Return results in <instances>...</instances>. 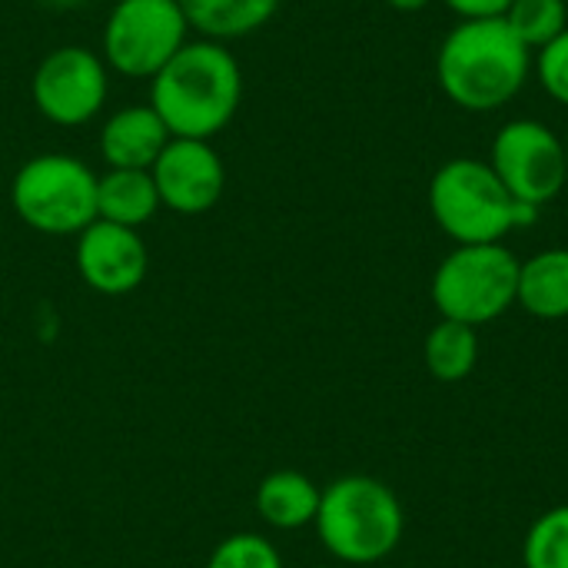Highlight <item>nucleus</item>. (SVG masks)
Returning a JSON list of instances; mask_svg holds the SVG:
<instances>
[{
	"label": "nucleus",
	"mask_w": 568,
	"mask_h": 568,
	"mask_svg": "<svg viewBox=\"0 0 568 568\" xmlns=\"http://www.w3.org/2000/svg\"><path fill=\"white\" fill-rule=\"evenodd\" d=\"M170 136L213 140L223 133L243 103V67L226 43L186 40L183 50L150 80L146 100Z\"/></svg>",
	"instance_id": "f257e3e1"
},
{
	"label": "nucleus",
	"mask_w": 568,
	"mask_h": 568,
	"mask_svg": "<svg viewBox=\"0 0 568 568\" xmlns=\"http://www.w3.org/2000/svg\"><path fill=\"white\" fill-rule=\"evenodd\" d=\"M532 50L496 20H459L436 53L439 90L469 113H493L519 97L532 73Z\"/></svg>",
	"instance_id": "f03ea898"
},
{
	"label": "nucleus",
	"mask_w": 568,
	"mask_h": 568,
	"mask_svg": "<svg viewBox=\"0 0 568 568\" xmlns=\"http://www.w3.org/2000/svg\"><path fill=\"white\" fill-rule=\"evenodd\" d=\"M429 213L456 246L503 243L513 230L539 220V210L513 200L489 160L476 156H453L433 173Z\"/></svg>",
	"instance_id": "7ed1b4c3"
},
{
	"label": "nucleus",
	"mask_w": 568,
	"mask_h": 568,
	"mask_svg": "<svg viewBox=\"0 0 568 568\" xmlns=\"http://www.w3.org/2000/svg\"><path fill=\"white\" fill-rule=\"evenodd\" d=\"M316 536L323 549L346 566H376L389 559L406 532L399 496L373 476H339L320 496Z\"/></svg>",
	"instance_id": "20e7f679"
},
{
	"label": "nucleus",
	"mask_w": 568,
	"mask_h": 568,
	"mask_svg": "<svg viewBox=\"0 0 568 568\" xmlns=\"http://www.w3.org/2000/svg\"><path fill=\"white\" fill-rule=\"evenodd\" d=\"M97 180L73 153H37L13 173L10 206L43 236H80L97 220Z\"/></svg>",
	"instance_id": "39448f33"
},
{
	"label": "nucleus",
	"mask_w": 568,
	"mask_h": 568,
	"mask_svg": "<svg viewBox=\"0 0 568 568\" xmlns=\"http://www.w3.org/2000/svg\"><path fill=\"white\" fill-rule=\"evenodd\" d=\"M429 293L439 320H456L473 329L496 323L516 306L519 256L506 243L456 246L436 266Z\"/></svg>",
	"instance_id": "423d86ee"
},
{
	"label": "nucleus",
	"mask_w": 568,
	"mask_h": 568,
	"mask_svg": "<svg viewBox=\"0 0 568 568\" xmlns=\"http://www.w3.org/2000/svg\"><path fill=\"white\" fill-rule=\"evenodd\" d=\"M190 40V23L176 0H116L106 13L100 57L110 73L153 80Z\"/></svg>",
	"instance_id": "0eeeda50"
},
{
	"label": "nucleus",
	"mask_w": 568,
	"mask_h": 568,
	"mask_svg": "<svg viewBox=\"0 0 568 568\" xmlns=\"http://www.w3.org/2000/svg\"><path fill=\"white\" fill-rule=\"evenodd\" d=\"M489 166L513 193V200L536 210L552 203L568 183L566 143L552 126L532 116H519L499 126Z\"/></svg>",
	"instance_id": "6e6552de"
},
{
	"label": "nucleus",
	"mask_w": 568,
	"mask_h": 568,
	"mask_svg": "<svg viewBox=\"0 0 568 568\" xmlns=\"http://www.w3.org/2000/svg\"><path fill=\"white\" fill-rule=\"evenodd\" d=\"M30 97L47 123L87 126L106 106L110 67L97 50L80 43H63L37 63L30 80Z\"/></svg>",
	"instance_id": "1a4fd4ad"
},
{
	"label": "nucleus",
	"mask_w": 568,
	"mask_h": 568,
	"mask_svg": "<svg viewBox=\"0 0 568 568\" xmlns=\"http://www.w3.org/2000/svg\"><path fill=\"white\" fill-rule=\"evenodd\" d=\"M160 203L180 216L210 213L226 190V163L210 140L170 136L156 163L150 166Z\"/></svg>",
	"instance_id": "9d476101"
},
{
	"label": "nucleus",
	"mask_w": 568,
	"mask_h": 568,
	"mask_svg": "<svg viewBox=\"0 0 568 568\" xmlns=\"http://www.w3.org/2000/svg\"><path fill=\"white\" fill-rule=\"evenodd\" d=\"M77 273L100 296H126L133 293L150 270V253L140 230L116 226L106 220H93L77 236Z\"/></svg>",
	"instance_id": "9b49d317"
},
{
	"label": "nucleus",
	"mask_w": 568,
	"mask_h": 568,
	"mask_svg": "<svg viewBox=\"0 0 568 568\" xmlns=\"http://www.w3.org/2000/svg\"><path fill=\"white\" fill-rule=\"evenodd\" d=\"M166 143L170 130L150 103L113 110L103 120L97 140L106 170H150Z\"/></svg>",
	"instance_id": "f8f14e48"
},
{
	"label": "nucleus",
	"mask_w": 568,
	"mask_h": 568,
	"mask_svg": "<svg viewBox=\"0 0 568 568\" xmlns=\"http://www.w3.org/2000/svg\"><path fill=\"white\" fill-rule=\"evenodd\" d=\"M320 496L323 489L296 469H276L270 473L260 486H256V516L280 529V532H293V529H306L316 523L320 513Z\"/></svg>",
	"instance_id": "ddd939ff"
},
{
	"label": "nucleus",
	"mask_w": 568,
	"mask_h": 568,
	"mask_svg": "<svg viewBox=\"0 0 568 568\" xmlns=\"http://www.w3.org/2000/svg\"><path fill=\"white\" fill-rule=\"evenodd\" d=\"M190 30L203 40L230 43L263 30L283 0H176Z\"/></svg>",
	"instance_id": "4468645a"
},
{
	"label": "nucleus",
	"mask_w": 568,
	"mask_h": 568,
	"mask_svg": "<svg viewBox=\"0 0 568 568\" xmlns=\"http://www.w3.org/2000/svg\"><path fill=\"white\" fill-rule=\"evenodd\" d=\"M160 206L150 170H106L97 180V220L140 230L160 213Z\"/></svg>",
	"instance_id": "2eb2a0df"
},
{
	"label": "nucleus",
	"mask_w": 568,
	"mask_h": 568,
	"mask_svg": "<svg viewBox=\"0 0 568 568\" xmlns=\"http://www.w3.org/2000/svg\"><path fill=\"white\" fill-rule=\"evenodd\" d=\"M516 303L536 320L568 316V246L542 250L519 263Z\"/></svg>",
	"instance_id": "dca6fc26"
},
{
	"label": "nucleus",
	"mask_w": 568,
	"mask_h": 568,
	"mask_svg": "<svg viewBox=\"0 0 568 568\" xmlns=\"http://www.w3.org/2000/svg\"><path fill=\"white\" fill-rule=\"evenodd\" d=\"M426 369L439 383H463L479 363V333L456 320H439L426 336Z\"/></svg>",
	"instance_id": "f3484780"
},
{
	"label": "nucleus",
	"mask_w": 568,
	"mask_h": 568,
	"mask_svg": "<svg viewBox=\"0 0 568 568\" xmlns=\"http://www.w3.org/2000/svg\"><path fill=\"white\" fill-rule=\"evenodd\" d=\"M503 20L532 53H539L542 47H549L556 37H562L568 30V3L566 0H513Z\"/></svg>",
	"instance_id": "a211bd4d"
},
{
	"label": "nucleus",
	"mask_w": 568,
	"mask_h": 568,
	"mask_svg": "<svg viewBox=\"0 0 568 568\" xmlns=\"http://www.w3.org/2000/svg\"><path fill=\"white\" fill-rule=\"evenodd\" d=\"M526 568H568V503L542 513L523 542Z\"/></svg>",
	"instance_id": "6ab92c4d"
},
{
	"label": "nucleus",
	"mask_w": 568,
	"mask_h": 568,
	"mask_svg": "<svg viewBox=\"0 0 568 568\" xmlns=\"http://www.w3.org/2000/svg\"><path fill=\"white\" fill-rule=\"evenodd\" d=\"M206 568H283V556L260 532H233L210 552Z\"/></svg>",
	"instance_id": "aec40b11"
},
{
	"label": "nucleus",
	"mask_w": 568,
	"mask_h": 568,
	"mask_svg": "<svg viewBox=\"0 0 568 568\" xmlns=\"http://www.w3.org/2000/svg\"><path fill=\"white\" fill-rule=\"evenodd\" d=\"M532 67H536V77H539L542 90L556 103L568 106V30L536 53Z\"/></svg>",
	"instance_id": "412c9836"
},
{
	"label": "nucleus",
	"mask_w": 568,
	"mask_h": 568,
	"mask_svg": "<svg viewBox=\"0 0 568 568\" xmlns=\"http://www.w3.org/2000/svg\"><path fill=\"white\" fill-rule=\"evenodd\" d=\"M459 20H496L506 17L513 0H443Z\"/></svg>",
	"instance_id": "4be33fe9"
},
{
	"label": "nucleus",
	"mask_w": 568,
	"mask_h": 568,
	"mask_svg": "<svg viewBox=\"0 0 568 568\" xmlns=\"http://www.w3.org/2000/svg\"><path fill=\"white\" fill-rule=\"evenodd\" d=\"M393 10H399V13H419V10H426L433 0H386Z\"/></svg>",
	"instance_id": "5701e85b"
},
{
	"label": "nucleus",
	"mask_w": 568,
	"mask_h": 568,
	"mask_svg": "<svg viewBox=\"0 0 568 568\" xmlns=\"http://www.w3.org/2000/svg\"><path fill=\"white\" fill-rule=\"evenodd\" d=\"M40 3H50V7H73V3H83V0H40Z\"/></svg>",
	"instance_id": "b1692460"
},
{
	"label": "nucleus",
	"mask_w": 568,
	"mask_h": 568,
	"mask_svg": "<svg viewBox=\"0 0 568 568\" xmlns=\"http://www.w3.org/2000/svg\"><path fill=\"white\" fill-rule=\"evenodd\" d=\"M566 163H568V143H566Z\"/></svg>",
	"instance_id": "393cba45"
},
{
	"label": "nucleus",
	"mask_w": 568,
	"mask_h": 568,
	"mask_svg": "<svg viewBox=\"0 0 568 568\" xmlns=\"http://www.w3.org/2000/svg\"><path fill=\"white\" fill-rule=\"evenodd\" d=\"M566 3H568V0H566Z\"/></svg>",
	"instance_id": "a878e982"
}]
</instances>
